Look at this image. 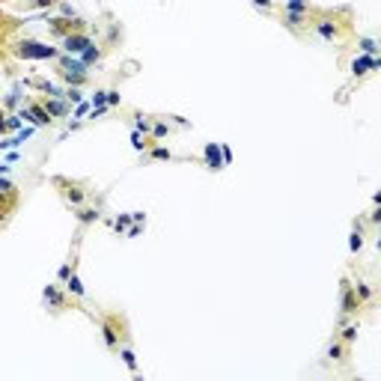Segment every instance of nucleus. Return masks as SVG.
Listing matches in <instances>:
<instances>
[{"label":"nucleus","instance_id":"1","mask_svg":"<svg viewBox=\"0 0 381 381\" xmlns=\"http://www.w3.org/2000/svg\"><path fill=\"white\" fill-rule=\"evenodd\" d=\"M57 63H60V78L69 87H84L87 84V63H81L78 54H60Z\"/></svg>","mask_w":381,"mask_h":381},{"label":"nucleus","instance_id":"2","mask_svg":"<svg viewBox=\"0 0 381 381\" xmlns=\"http://www.w3.org/2000/svg\"><path fill=\"white\" fill-rule=\"evenodd\" d=\"M12 54H15L18 60H57V57H60L57 48H51V45H45V42H36V39H21V42H15Z\"/></svg>","mask_w":381,"mask_h":381},{"label":"nucleus","instance_id":"3","mask_svg":"<svg viewBox=\"0 0 381 381\" xmlns=\"http://www.w3.org/2000/svg\"><path fill=\"white\" fill-rule=\"evenodd\" d=\"M84 21L81 18H63V15H57V18H48V30L54 33V36H69V33H84Z\"/></svg>","mask_w":381,"mask_h":381},{"label":"nucleus","instance_id":"4","mask_svg":"<svg viewBox=\"0 0 381 381\" xmlns=\"http://www.w3.org/2000/svg\"><path fill=\"white\" fill-rule=\"evenodd\" d=\"M54 185H57V188H63V197H66V203H71L74 209H81V206L87 203V190H84L81 185H71V182H66V179H54Z\"/></svg>","mask_w":381,"mask_h":381},{"label":"nucleus","instance_id":"5","mask_svg":"<svg viewBox=\"0 0 381 381\" xmlns=\"http://www.w3.org/2000/svg\"><path fill=\"white\" fill-rule=\"evenodd\" d=\"M90 45H93V39H90L87 33H69V36H63V48H66V54H84Z\"/></svg>","mask_w":381,"mask_h":381},{"label":"nucleus","instance_id":"6","mask_svg":"<svg viewBox=\"0 0 381 381\" xmlns=\"http://www.w3.org/2000/svg\"><path fill=\"white\" fill-rule=\"evenodd\" d=\"M313 30L322 36L325 42H336L339 36H342V33H339V24H336L333 18H319V21H313Z\"/></svg>","mask_w":381,"mask_h":381},{"label":"nucleus","instance_id":"7","mask_svg":"<svg viewBox=\"0 0 381 381\" xmlns=\"http://www.w3.org/2000/svg\"><path fill=\"white\" fill-rule=\"evenodd\" d=\"M378 66H381V60L378 57H355L352 60V74L355 78H363V74H369V71H378Z\"/></svg>","mask_w":381,"mask_h":381},{"label":"nucleus","instance_id":"8","mask_svg":"<svg viewBox=\"0 0 381 381\" xmlns=\"http://www.w3.org/2000/svg\"><path fill=\"white\" fill-rule=\"evenodd\" d=\"M357 310H360V301L355 295V286L349 280H342V316H352Z\"/></svg>","mask_w":381,"mask_h":381},{"label":"nucleus","instance_id":"9","mask_svg":"<svg viewBox=\"0 0 381 381\" xmlns=\"http://www.w3.org/2000/svg\"><path fill=\"white\" fill-rule=\"evenodd\" d=\"M101 336H104V346L110 352L119 349V328H117V319H104L101 322Z\"/></svg>","mask_w":381,"mask_h":381},{"label":"nucleus","instance_id":"10","mask_svg":"<svg viewBox=\"0 0 381 381\" xmlns=\"http://www.w3.org/2000/svg\"><path fill=\"white\" fill-rule=\"evenodd\" d=\"M42 107L51 113V119H60V117H66V113H69V101H66L63 95H48V98L42 101Z\"/></svg>","mask_w":381,"mask_h":381},{"label":"nucleus","instance_id":"11","mask_svg":"<svg viewBox=\"0 0 381 381\" xmlns=\"http://www.w3.org/2000/svg\"><path fill=\"white\" fill-rule=\"evenodd\" d=\"M203 155H206V167L209 170H223V155H220V143H206L203 149Z\"/></svg>","mask_w":381,"mask_h":381},{"label":"nucleus","instance_id":"12","mask_svg":"<svg viewBox=\"0 0 381 381\" xmlns=\"http://www.w3.org/2000/svg\"><path fill=\"white\" fill-rule=\"evenodd\" d=\"M42 298H45V304H48L51 310H66V298H63V292L57 286H45Z\"/></svg>","mask_w":381,"mask_h":381},{"label":"nucleus","instance_id":"13","mask_svg":"<svg viewBox=\"0 0 381 381\" xmlns=\"http://www.w3.org/2000/svg\"><path fill=\"white\" fill-rule=\"evenodd\" d=\"M30 113H33V125H36V128H45V125L54 122V119H51V113L42 107V101H33V104H30Z\"/></svg>","mask_w":381,"mask_h":381},{"label":"nucleus","instance_id":"14","mask_svg":"<svg viewBox=\"0 0 381 381\" xmlns=\"http://www.w3.org/2000/svg\"><path fill=\"white\" fill-rule=\"evenodd\" d=\"M307 21H310V12H289V9L283 12V24H286L289 30H301Z\"/></svg>","mask_w":381,"mask_h":381},{"label":"nucleus","instance_id":"15","mask_svg":"<svg viewBox=\"0 0 381 381\" xmlns=\"http://www.w3.org/2000/svg\"><path fill=\"white\" fill-rule=\"evenodd\" d=\"M66 289H69L71 295L84 298V283H81V277H78V271H74V268H71V274H69V280H66Z\"/></svg>","mask_w":381,"mask_h":381},{"label":"nucleus","instance_id":"16","mask_svg":"<svg viewBox=\"0 0 381 381\" xmlns=\"http://www.w3.org/2000/svg\"><path fill=\"white\" fill-rule=\"evenodd\" d=\"M170 134V122H164V119H158V122H152V131H149V140H161V137H167Z\"/></svg>","mask_w":381,"mask_h":381},{"label":"nucleus","instance_id":"17","mask_svg":"<svg viewBox=\"0 0 381 381\" xmlns=\"http://www.w3.org/2000/svg\"><path fill=\"white\" fill-rule=\"evenodd\" d=\"M357 48L366 54V57H378V42L369 39V36H363V39H357Z\"/></svg>","mask_w":381,"mask_h":381},{"label":"nucleus","instance_id":"18","mask_svg":"<svg viewBox=\"0 0 381 381\" xmlns=\"http://www.w3.org/2000/svg\"><path fill=\"white\" fill-rule=\"evenodd\" d=\"M98 60H101V48L93 42V45H90V48L81 54V63H87V66H90V63H98Z\"/></svg>","mask_w":381,"mask_h":381},{"label":"nucleus","instance_id":"19","mask_svg":"<svg viewBox=\"0 0 381 381\" xmlns=\"http://www.w3.org/2000/svg\"><path fill=\"white\" fill-rule=\"evenodd\" d=\"M119 355H122V360H125V366H128V369H131V372L137 375V355H134V352H131L128 346H119Z\"/></svg>","mask_w":381,"mask_h":381},{"label":"nucleus","instance_id":"20","mask_svg":"<svg viewBox=\"0 0 381 381\" xmlns=\"http://www.w3.org/2000/svg\"><path fill=\"white\" fill-rule=\"evenodd\" d=\"M286 9L289 12H313L310 0H286Z\"/></svg>","mask_w":381,"mask_h":381},{"label":"nucleus","instance_id":"21","mask_svg":"<svg viewBox=\"0 0 381 381\" xmlns=\"http://www.w3.org/2000/svg\"><path fill=\"white\" fill-rule=\"evenodd\" d=\"M149 158H155V161H170V158H173V152L164 149V146H152V149H149Z\"/></svg>","mask_w":381,"mask_h":381},{"label":"nucleus","instance_id":"22","mask_svg":"<svg viewBox=\"0 0 381 381\" xmlns=\"http://www.w3.org/2000/svg\"><path fill=\"white\" fill-rule=\"evenodd\" d=\"M98 217H101V214H98V209H81V212H78V220H81L84 226H87V223H95Z\"/></svg>","mask_w":381,"mask_h":381},{"label":"nucleus","instance_id":"23","mask_svg":"<svg viewBox=\"0 0 381 381\" xmlns=\"http://www.w3.org/2000/svg\"><path fill=\"white\" fill-rule=\"evenodd\" d=\"M134 119H137L134 128H137L140 134H149V131H152V119H149V117H143V113H134Z\"/></svg>","mask_w":381,"mask_h":381},{"label":"nucleus","instance_id":"24","mask_svg":"<svg viewBox=\"0 0 381 381\" xmlns=\"http://www.w3.org/2000/svg\"><path fill=\"white\" fill-rule=\"evenodd\" d=\"M63 98L78 104V101H84V93H81V87H69V90H63Z\"/></svg>","mask_w":381,"mask_h":381},{"label":"nucleus","instance_id":"25","mask_svg":"<svg viewBox=\"0 0 381 381\" xmlns=\"http://www.w3.org/2000/svg\"><path fill=\"white\" fill-rule=\"evenodd\" d=\"M128 226H131V212H128V214H119L117 220H113V230H117V233H125Z\"/></svg>","mask_w":381,"mask_h":381},{"label":"nucleus","instance_id":"26","mask_svg":"<svg viewBox=\"0 0 381 381\" xmlns=\"http://www.w3.org/2000/svg\"><path fill=\"white\" fill-rule=\"evenodd\" d=\"M328 357H331V360H346V349H342L339 342H331V349H328Z\"/></svg>","mask_w":381,"mask_h":381},{"label":"nucleus","instance_id":"27","mask_svg":"<svg viewBox=\"0 0 381 381\" xmlns=\"http://www.w3.org/2000/svg\"><path fill=\"white\" fill-rule=\"evenodd\" d=\"M360 247H363V233L355 230V233H352V241H349V250H352V253H360Z\"/></svg>","mask_w":381,"mask_h":381},{"label":"nucleus","instance_id":"28","mask_svg":"<svg viewBox=\"0 0 381 381\" xmlns=\"http://www.w3.org/2000/svg\"><path fill=\"white\" fill-rule=\"evenodd\" d=\"M355 295H357V301H369V298H372V286H369V283H357V286H355Z\"/></svg>","mask_w":381,"mask_h":381},{"label":"nucleus","instance_id":"29","mask_svg":"<svg viewBox=\"0 0 381 381\" xmlns=\"http://www.w3.org/2000/svg\"><path fill=\"white\" fill-rule=\"evenodd\" d=\"M131 143H134V149H140V152H143V149H146V146H149L152 140H146V137H140V131L134 128V131H131Z\"/></svg>","mask_w":381,"mask_h":381},{"label":"nucleus","instance_id":"30","mask_svg":"<svg viewBox=\"0 0 381 381\" xmlns=\"http://www.w3.org/2000/svg\"><path fill=\"white\" fill-rule=\"evenodd\" d=\"M24 128V122H21V117L15 113V117H6V131H21Z\"/></svg>","mask_w":381,"mask_h":381},{"label":"nucleus","instance_id":"31","mask_svg":"<svg viewBox=\"0 0 381 381\" xmlns=\"http://www.w3.org/2000/svg\"><path fill=\"white\" fill-rule=\"evenodd\" d=\"M355 339H357V325H352V328L342 331V342H346V346H352Z\"/></svg>","mask_w":381,"mask_h":381},{"label":"nucleus","instance_id":"32","mask_svg":"<svg viewBox=\"0 0 381 381\" xmlns=\"http://www.w3.org/2000/svg\"><path fill=\"white\" fill-rule=\"evenodd\" d=\"M107 104V90H95L93 93V107H104Z\"/></svg>","mask_w":381,"mask_h":381},{"label":"nucleus","instance_id":"33","mask_svg":"<svg viewBox=\"0 0 381 381\" xmlns=\"http://www.w3.org/2000/svg\"><path fill=\"white\" fill-rule=\"evenodd\" d=\"M57 9H60V15H63V18H78V15H74V9L66 3V0H60V3H57Z\"/></svg>","mask_w":381,"mask_h":381},{"label":"nucleus","instance_id":"34","mask_svg":"<svg viewBox=\"0 0 381 381\" xmlns=\"http://www.w3.org/2000/svg\"><path fill=\"white\" fill-rule=\"evenodd\" d=\"M90 110H93V104H90V101H78V107H74V117L81 119V117H87Z\"/></svg>","mask_w":381,"mask_h":381},{"label":"nucleus","instance_id":"35","mask_svg":"<svg viewBox=\"0 0 381 381\" xmlns=\"http://www.w3.org/2000/svg\"><path fill=\"white\" fill-rule=\"evenodd\" d=\"M122 101V95H119V90H107V107H117Z\"/></svg>","mask_w":381,"mask_h":381},{"label":"nucleus","instance_id":"36","mask_svg":"<svg viewBox=\"0 0 381 381\" xmlns=\"http://www.w3.org/2000/svg\"><path fill=\"white\" fill-rule=\"evenodd\" d=\"M71 268H74V265H71V262H66V265H60V271H57V280H63V283H66V280H69V274H71Z\"/></svg>","mask_w":381,"mask_h":381},{"label":"nucleus","instance_id":"37","mask_svg":"<svg viewBox=\"0 0 381 381\" xmlns=\"http://www.w3.org/2000/svg\"><path fill=\"white\" fill-rule=\"evenodd\" d=\"M54 3H60V0H30L33 9H48V6H54Z\"/></svg>","mask_w":381,"mask_h":381},{"label":"nucleus","instance_id":"38","mask_svg":"<svg viewBox=\"0 0 381 381\" xmlns=\"http://www.w3.org/2000/svg\"><path fill=\"white\" fill-rule=\"evenodd\" d=\"M18 117H21V122H30V125H33V113H30V107H18Z\"/></svg>","mask_w":381,"mask_h":381},{"label":"nucleus","instance_id":"39","mask_svg":"<svg viewBox=\"0 0 381 381\" xmlns=\"http://www.w3.org/2000/svg\"><path fill=\"white\" fill-rule=\"evenodd\" d=\"M143 226H146V223H131V226H128V236H131V238H137V236L143 233Z\"/></svg>","mask_w":381,"mask_h":381},{"label":"nucleus","instance_id":"40","mask_svg":"<svg viewBox=\"0 0 381 381\" xmlns=\"http://www.w3.org/2000/svg\"><path fill=\"white\" fill-rule=\"evenodd\" d=\"M104 113H107V104L104 107H93L90 110V119H98V117H104Z\"/></svg>","mask_w":381,"mask_h":381},{"label":"nucleus","instance_id":"41","mask_svg":"<svg viewBox=\"0 0 381 381\" xmlns=\"http://www.w3.org/2000/svg\"><path fill=\"white\" fill-rule=\"evenodd\" d=\"M271 3H274V0H253L256 9H271Z\"/></svg>","mask_w":381,"mask_h":381},{"label":"nucleus","instance_id":"42","mask_svg":"<svg viewBox=\"0 0 381 381\" xmlns=\"http://www.w3.org/2000/svg\"><path fill=\"white\" fill-rule=\"evenodd\" d=\"M131 223H146V214L143 212H131Z\"/></svg>","mask_w":381,"mask_h":381},{"label":"nucleus","instance_id":"43","mask_svg":"<svg viewBox=\"0 0 381 381\" xmlns=\"http://www.w3.org/2000/svg\"><path fill=\"white\" fill-rule=\"evenodd\" d=\"M0 190H6V194H12L15 188H12V182H9V179H0Z\"/></svg>","mask_w":381,"mask_h":381},{"label":"nucleus","instance_id":"44","mask_svg":"<svg viewBox=\"0 0 381 381\" xmlns=\"http://www.w3.org/2000/svg\"><path fill=\"white\" fill-rule=\"evenodd\" d=\"M378 220H381V209H372V214H369V223H372V226H375V223H378Z\"/></svg>","mask_w":381,"mask_h":381},{"label":"nucleus","instance_id":"45","mask_svg":"<svg viewBox=\"0 0 381 381\" xmlns=\"http://www.w3.org/2000/svg\"><path fill=\"white\" fill-rule=\"evenodd\" d=\"M0 134H6V113L0 110Z\"/></svg>","mask_w":381,"mask_h":381},{"label":"nucleus","instance_id":"46","mask_svg":"<svg viewBox=\"0 0 381 381\" xmlns=\"http://www.w3.org/2000/svg\"><path fill=\"white\" fill-rule=\"evenodd\" d=\"M6 200V190H0V203H3Z\"/></svg>","mask_w":381,"mask_h":381},{"label":"nucleus","instance_id":"47","mask_svg":"<svg viewBox=\"0 0 381 381\" xmlns=\"http://www.w3.org/2000/svg\"><path fill=\"white\" fill-rule=\"evenodd\" d=\"M0 217H3V212H0Z\"/></svg>","mask_w":381,"mask_h":381},{"label":"nucleus","instance_id":"48","mask_svg":"<svg viewBox=\"0 0 381 381\" xmlns=\"http://www.w3.org/2000/svg\"><path fill=\"white\" fill-rule=\"evenodd\" d=\"M283 3H286V0H283Z\"/></svg>","mask_w":381,"mask_h":381}]
</instances>
